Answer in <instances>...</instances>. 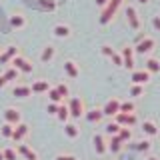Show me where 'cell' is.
Instances as JSON below:
<instances>
[{
    "instance_id": "6da1fadb",
    "label": "cell",
    "mask_w": 160,
    "mask_h": 160,
    "mask_svg": "<svg viewBox=\"0 0 160 160\" xmlns=\"http://www.w3.org/2000/svg\"><path fill=\"white\" fill-rule=\"evenodd\" d=\"M120 4H122V0H110L106 6H104V12L100 14V24H108L110 20H112V16L116 14Z\"/></svg>"
},
{
    "instance_id": "7a4b0ae2",
    "label": "cell",
    "mask_w": 160,
    "mask_h": 160,
    "mask_svg": "<svg viewBox=\"0 0 160 160\" xmlns=\"http://www.w3.org/2000/svg\"><path fill=\"white\" fill-rule=\"evenodd\" d=\"M10 66H14V68L18 70V72H24V74H30V72H32V64H30L26 58H22V56H16V58H12Z\"/></svg>"
},
{
    "instance_id": "3957f363",
    "label": "cell",
    "mask_w": 160,
    "mask_h": 160,
    "mask_svg": "<svg viewBox=\"0 0 160 160\" xmlns=\"http://www.w3.org/2000/svg\"><path fill=\"white\" fill-rule=\"evenodd\" d=\"M118 112H120V100L118 98H110L108 102L104 104V108H102L104 116H116Z\"/></svg>"
},
{
    "instance_id": "277c9868",
    "label": "cell",
    "mask_w": 160,
    "mask_h": 160,
    "mask_svg": "<svg viewBox=\"0 0 160 160\" xmlns=\"http://www.w3.org/2000/svg\"><path fill=\"white\" fill-rule=\"evenodd\" d=\"M68 112H70V116H74V118H80L82 116V112H84V108H82V100L80 98H70V102H68Z\"/></svg>"
},
{
    "instance_id": "5b68a950",
    "label": "cell",
    "mask_w": 160,
    "mask_h": 160,
    "mask_svg": "<svg viewBox=\"0 0 160 160\" xmlns=\"http://www.w3.org/2000/svg\"><path fill=\"white\" fill-rule=\"evenodd\" d=\"M116 124L118 126H134L136 124V114H124V112H118L116 114Z\"/></svg>"
},
{
    "instance_id": "8992f818",
    "label": "cell",
    "mask_w": 160,
    "mask_h": 160,
    "mask_svg": "<svg viewBox=\"0 0 160 160\" xmlns=\"http://www.w3.org/2000/svg\"><path fill=\"white\" fill-rule=\"evenodd\" d=\"M122 66L128 70L134 68V48H130V46L122 48Z\"/></svg>"
},
{
    "instance_id": "52a82bcc",
    "label": "cell",
    "mask_w": 160,
    "mask_h": 160,
    "mask_svg": "<svg viewBox=\"0 0 160 160\" xmlns=\"http://www.w3.org/2000/svg\"><path fill=\"white\" fill-rule=\"evenodd\" d=\"M152 48H154V38H150V36H146L144 40H140L136 46H134V50H136L138 54H146V52H150Z\"/></svg>"
},
{
    "instance_id": "ba28073f",
    "label": "cell",
    "mask_w": 160,
    "mask_h": 160,
    "mask_svg": "<svg viewBox=\"0 0 160 160\" xmlns=\"http://www.w3.org/2000/svg\"><path fill=\"white\" fill-rule=\"evenodd\" d=\"M18 56V48L14 46H8L4 52H0V64H8V62H12V58H16Z\"/></svg>"
},
{
    "instance_id": "9c48e42d",
    "label": "cell",
    "mask_w": 160,
    "mask_h": 160,
    "mask_svg": "<svg viewBox=\"0 0 160 160\" xmlns=\"http://www.w3.org/2000/svg\"><path fill=\"white\" fill-rule=\"evenodd\" d=\"M4 120H6V124L16 126V124H20V112L16 108H6L4 110Z\"/></svg>"
},
{
    "instance_id": "30bf717a",
    "label": "cell",
    "mask_w": 160,
    "mask_h": 160,
    "mask_svg": "<svg viewBox=\"0 0 160 160\" xmlns=\"http://www.w3.org/2000/svg\"><path fill=\"white\" fill-rule=\"evenodd\" d=\"M150 80V72H146V70H132V84H146Z\"/></svg>"
},
{
    "instance_id": "8fae6325",
    "label": "cell",
    "mask_w": 160,
    "mask_h": 160,
    "mask_svg": "<svg viewBox=\"0 0 160 160\" xmlns=\"http://www.w3.org/2000/svg\"><path fill=\"white\" fill-rule=\"evenodd\" d=\"M126 18H128V24L134 30L140 28V20H138V14H136V8L134 6H126Z\"/></svg>"
},
{
    "instance_id": "7c38bea8",
    "label": "cell",
    "mask_w": 160,
    "mask_h": 160,
    "mask_svg": "<svg viewBox=\"0 0 160 160\" xmlns=\"http://www.w3.org/2000/svg\"><path fill=\"white\" fill-rule=\"evenodd\" d=\"M30 90H32V92H36V94L48 92V90H50V82H48V80H36V82H32Z\"/></svg>"
},
{
    "instance_id": "4fadbf2b",
    "label": "cell",
    "mask_w": 160,
    "mask_h": 160,
    "mask_svg": "<svg viewBox=\"0 0 160 160\" xmlns=\"http://www.w3.org/2000/svg\"><path fill=\"white\" fill-rule=\"evenodd\" d=\"M28 134V126L26 124H16V126H14V132H12V140H16V142H20V140H22L24 136H26Z\"/></svg>"
},
{
    "instance_id": "5bb4252c",
    "label": "cell",
    "mask_w": 160,
    "mask_h": 160,
    "mask_svg": "<svg viewBox=\"0 0 160 160\" xmlns=\"http://www.w3.org/2000/svg\"><path fill=\"white\" fill-rule=\"evenodd\" d=\"M64 72H66L70 78H78L80 70H78V66H76V62H72V60H66V62H64Z\"/></svg>"
},
{
    "instance_id": "9a60e30c",
    "label": "cell",
    "mask_w": 160,
    "mask_h": 160,
    "mask_svg": "<svg viewBox=\"0 0 160 160\" xmlns=\"http://www.w3.org/2000/svg\"><path fill=\"white\" fill-rule=\"evenodd\" d=\"M12 94H14V96H18V98H26V96L32 94V90H30V86H26V84H18V86H14Z\"/></svg>"
},
{
    "instance_id": "2e32d148",
    "label": "cell",
    "mask_w": 160,
    "mask_h": 160,
    "mask_svg": "<svg viewBox=\"0 0 160 160\" xmlns=\"http://www.w3.org/2000/svg\"><path fill=\"white\" fill-rule=\"evenodd\" d=\"M52 32H54V36H58V38H66V36H70V26H66V24H56V26L52 28Z\"/></svg>"
},
{
    "instance_id": "e0dca14e",
    "label": "cell",
    "mask_w": 160,
    "mask_h": 160,
    "mask_svg": "<svg viewBox=\"0 0 160 160\" xmlns=\"http://www.w3.org/2000/svg\"><path fill=\"white\" fill-rule=\"evenodd\" d=\"M10 26L12 28H24L26 26V18H24L22 14H12V16H10Z\"/></svg>"
},
{
    "instance_id": "ac0fdd59",
    "label": "cell",
    "mask_w": 160,
    "mask_h": 160,
    "mask_svg": "<svg viewBox=\"0 0 160 160\" xmlns=\"http://www.w3.org/2000/svg\"><path fill=\"white\" fill-rule=\"evenodd\" d=\"M54 54H56V50H54V46H44V50H42V54H40V60L42 62H50V60L54 58Z\"/></svg>"
},
{
    "instance_id": "d6986e66",
    "label": "cell",
    "mask_w": 160,
    "mask_h": 160,
    "mask_svg": "<svg viewBox=\"0 0 160 160\" xmlns=\"http://www.w3.org/2000/svg\"><path fill=\"white\" fill-rule=\"evenodd\" d=\"M142 130H144V134H148V136H156L158 134V128H156V124H154L152 120H146V122L142 124Z\"/></svg>"
},
{
    "instance_id": "ffe728a7",
    "label": "cell",
    "mask_w": 160,
    "mask_h": 160,
    "mask_svg": "<svg viewBox=\"0 0 160 160\" xmlns=\"http://www.w3.org/2000/svg\"><path fill=\"white\" fill-rule=\"evenodd\" d=\"M18 152L22 154V156L26 158V160H36V154H34L32 150L26 146V144H18Z\"/></svg>"
},
{
    "instance_id": "44dd1931",
    "label": "cell",
    "mask_w": 160,
    "mask_h": 160,
    "mask_svg": "<svg viewBox=\"0 0 160 160\" xmlns=\"http://www.w3.org/2000/svg\"><path fill=\"white\" fill-rule=\"evenodd\" d=\"M144 70L150 72V74H152V72H160V62L156 58H148L146 60V68H144Z\"/></svg>"
},
{
    "instance_id": "7402d4cb",
    "label": "cell",
    "mask_w": 160,
    "mask_h": 160,
    "mask_svg": "<svg viewBox=\"0 0 160 160\" xmlns=\"http://www.w3.org/2000/svg\"><path fill=\"white\" fill-rule=\"evenodd\" d=\"M94 148H96L98 154H104V152H106V144H104V138L100 136V134L94 136Z\"/></svg>"
},
{
    "instance_id": "603a6c76",
    "label": "cell",
    "mask_w": 160,
    "mask_h": 160,
    "mask_svg": "<svg viewBox=\"0 0 160 160\" xmlns=\"http://www.w3.org/2000/svg\"><path fill=\"white\" fill-rule=\"evenodd\" d=\"M2 76L6 78V82H8V80H16V78L20 76V72H18V70L14 68V66H8V68L2 72Z\"/></svg>"
},
{
    "instance_id": "cb8c5ba5",
    "label": "cell",
    "mask_w": 160,
    "mask_h": 160,
    "mask_svg": "<svg viewBox=\"0 0 160 160\" xmlns=\"http://www.w3.org/2000/svg\"><path fill=\"white\" fill-rule=\"evenodd\" d=\"M102 116H104L102 110H98V108H94V110H90V112H86V120H88V122H98Z\"/></svg>"
},
{
    "instance_id": "d4e9b609",
    "label": "cell",
    "mask_w": 160,
    "mask_h": 160,
    "mask_svg": "<svg viewBox=\"0 0 160 160\" xmlns=\"http://www.w3.org/2000/svg\"><path fill=\"white\" fill-rule=\"evenodd\" d=\"M68 106H66V104H60V106H58V112H56V116H58V120H62V122H66V120H68Z\"/></svg>"
},
{
    "instance_id": "484cf974",
    "label": "cell",
    "mask_w": 160,
    "mask_h": 160,
    "mask_svg": "<svg viewBox=\"0 0 160 160\" xmlns=\"http://www.w3.org/2000/svg\"><path fill=\"white\" fill-rule=\"evenodd\" d=\"M48 98H50V102H52V104H60V102H62V96L58 94L56 88H50L48 90Z\"/></svg>"
},
{
    "instance_id": "4316f807",
    "label": "cell",
    "mask_w": 160,
    "mask_h": 160,
    "mask_svg": "<svg viewBox=\"0 0 160 160\" xmlns=\"http://www.w3.org/2000/svg\"><path fill=\"white\" fill-rule=\"evenodd\" d=\"M64 132H66L68 138H76L78 136V126L76 124H66V126H64Z\"/></svg>"
},
{
    "instance_id": "83f0119b",
    "label": "cell",
    "mask_w": 160,
    "mask_h": 160,
    "mask_svg": "<svg viewBox=\"0 0 160 160\" xmlns=\"http://www.w3.org/2000/svg\"><path fill=\"white\" fill-rule=\"evenodd\" d=\"M112 152H120V148H122V140H120L118 136H112V140H110V146H108Z\"/></svg>"
},
{
    "instance_id": "f1b7e54d",
    "label": "cell",
    "mask_w": 160,
    "mask_h": 160,
    "mask_svg": "<svg viewBox=\"0 0 160 160\" xmlns=\"http://www.w3.org/2000/svg\"><path fill=\"white\" fill-rule=\"evenodd\" d=\"M120 112L132 114L134 112V102H130V100H126V102H120Z\"/></svg>"
},
{
    "instance_id": "f546056e",
    "label": "cell",
    "mask_w": 160,
    "mask_h": 160,
    "mask_svg": "<svg viewBox=\"0 0 160 160\" xmlns=\"http://www.w3.org/2000/svg\"><path fill=\"white\" fill-rule=\"evenodd\" d=\"M116 136L122 140V142H128V140L132 138V132H130V128H120V132L116 134Z\"/></svg>"
},
{
    "instance_id": "4dcf8cb0",
    "label": "cell",
    "mask_w": 160,
    "mask_h": 160,
    "mask_svg": "<svg viewBox=\"0 0 160 160\" xmlns=\"http://www.w3.org/2000/svg\"><path fill=\"white\" fill-rule=\"evenodd\" d=\"M2 154H4V160H16L18 158V154H16V150H14V148H4Z\"/></svg>"
},
{
    "instance_id": "1f68e13d",
    "label": "cell",
    "mask_w": 160,
    "mask_h": 160,
    "mask_svg": "<svg viewBox=\"0 0 160 160\" xmlns=\"http://www.w3.org/2000/svg\"><path fill=\"white\" fill-rule=\"evenodd\" d=\"M0 132H2V136H4V138H12L14 126H12V124H6V122H4V126H2V130H0Z\"/></svg>"
},
{
    "instance_id": "d6a6232c",
    "label": "cell",
    "mask_w": 160,
    "mask_h": 160,
    "mask_svg": "<svg viewBox=\"0 0 160 160\" xmlns=\"http://www.w3.org/2000/svg\"><path fill=\"white\" fill-rule=\"evenodd\" d=\"M120 128H122V126H118L116 122H110L108 126H106V132H108V134H112V136H116V134L120 132Z\"/></svg>"
},
{
    "instance_id": "836d02e7",
    "label": "cell",
    "mask_w": 160,
    "mask_h": 160,
    "mask_svg": "<svg viewBox=\"0 0 160 160\" xmlns=\"http://www.w3.org/2000/svg\"><path fill=\"white\" fill-rule=\"evenodd\" d=\"M150 146H152V144H150V140H142V142H138L134 148L140 150V152H146V150H150Z\"/></svg>"
},
{
    "instance_id": "e575fe53",
    "label": "cell",
    "mask_w": 160,
    "mask_h": 160,
    "mask_svg": "<svg viewBox=\"0 0 160 160\" xmlns=\"http://www.w3.org/2000/svg\"><path fill=\"white\" fill-rule=\"evenodd\" d=\"M142 92H144V88L140 86V84H132V86H130V96H140Z\"/></svg>"
},
{
    "instance_id": "d590c367",
    "label": "cell",
    "mask_w": 160,
    "mask_h": 160,
    "mask_svg": "<svg viewBox=\"0 0 160 160\" xmlns=\"http://www.w3.org/2000/svg\"><path fill=\"white\" fill-rule=\"evenodd\" d=\"M40 6H42L44 10H52L56 4H54V0H40Z\"/></svg>"
},
{
    "instance_id": "8d00e7d4",
    "label": "cell",
    "mask_w": 160,
    "mask_h": 160,
    "mask_svg": "<svg viewBox=\"0 0 160 160\" xmlns=\"http://www.w3.org/2000/svg\"><path fill=\"white\" fill-rule=\"evenodd\" d=\"M56 90H58V94H60L62 98H66V96H68V86H66V84H58Z\"/></svg>"
},
{
    "instance_id": "74e56055",
    "label": "cell",
    "mask_w": 160,
    "mask_h": 160,
    "mask_svg": "<svg viewBox=\"0 0 160 160\" xmlns=\"http://www.w3.org/2000/svg\"><path fill=\"white\" fill-rule=\"evenodd\" d=\"M100 52H102L104 56H108V58H110V56H112V54H114V50L110 48L108 44H104V46H100Z\"/></svg>"
},
{
    "instance_id": "f35d334b",
    "label": "cell",
    "mask_w": 160,
    "mask_h": 160,
    "mask_svg": "<svg viewBox=\"0 0 160 160\" xmlns=\"http://www.w3.org/2000/svg\"><path fill=\"white\" fill-rule=\"evenodd\" d=\"M110 58H112V62L116 64V66H122V56H120V54H116V52H114Z\"/></svg>"
},
{
    "instance_id": "ab89813d",
    "label": "cell",
    "mask_w": 160,
    "mask_h": 160,
    "mask_svg": "<svg viewBox=\"0 0 160 160\" xmlns=\"http://www.w3.org/2000/svg\"><path fill=\"white\" fill-rule=\"evenodd\" d=\"M58 106H60V104H52V102H50V104H48V108H46V110H48V114H56V112H58Z\"/></svg>"
},
{
    "instance_id": "60d3db41",
    "label": "cell",
    "mask_w": 160,
    "mask_h": 160,
    "mask_svg": "<svg viewBox=\"0 0 160 160\" xmlns=\"http://www.w3.org/2000/svg\"><path fill=\"white\" fill-rule=\"evenodd\" d=\"M56 160H76V156H72V154H58Z\"/></svg>"
},
{
    "instance_id": "b9f144b4",
    "label": "cell",
    "mask_w": 160,
    "mask_h": 160,
    "mask_svg": "<svg viewBox=\"0 0 160 160\" xmlns=\"http://www.w3.org/2000/svg\"><path fill=\"white\" fill-rule=\"evenodd\" d=\"M152 26H154V30H158V32H160V16H154L152 18Z\"/></svg>"
},
{
    "instance_id": "7bdbcfd3",
    "label": "cell",
    "mask_w": 160,
    "mask_h": 160,
    "mask_svg": "<svg viewBox=\"0 0 160 160\" xmlns=\"http://www.w3.org/2000/svg\"><path fill=\"white\" fill-rule=\"evenodd\" d=\"M108 2H110V0H96V4H98V6H106Z\"/></svg>"
},
{
    "instance_id": "ee69618b",
    "label": "cell",
    "mask_w": 160,
    "mask_h": 160,
    "mask_svg": "<svg viewBox=\"0 0 160 160\" xmlns=\"http://www.w3.org/2000/svg\"><path fill=\"white\" fill-rule=\"evenodd\" d=\"M4 84H6V78H4V76H2V74H0V88H2V86H4Z\"/></svg>"
},
{
    "instance_id": "f6af8a7d",
    "label": "cell",
    "mask_w": 160,
    "mask_h": 160,
    "mask_svg": "<svg viewBox=\"0 0 160 160\" xmlns=\"http://www.w3.org/2000/svg\"><path fill=\"white\" fill-rule=\"evenodd\" d=\"M138 2H140V4H146V2H148V0H138Z\"/></svg>"
},
{
    "instance_id": "bcb514c9",
    "label": "cell",
    "mask_w": 160,
    "mask_h": 160,
    "mask_svg": "<svg viewBox=\"0 0 160 160\" xmlns=\"http://www.w3.org/2000/svg\"><path fill=\"white\" fill-rule=\"evenodd\" d=\"M0 160H4V154H2V150H0Z\"/></svg>"
},
{
    "instance_id": "7dc6e473",
    "label": "cell",
    "mask_w": 160,
    "mask_h": 160,
    "mask_svg": "<svg viewBox=\"0 0 160 160\" xmlns=\"http://www.w3.org/2000/svg\"><path fill=\"white\" fill-rule=\"evenodd\" d=\"M148 160H158V158H154V156H150V158H148Z\"/></svg>"
}]
</instances>
